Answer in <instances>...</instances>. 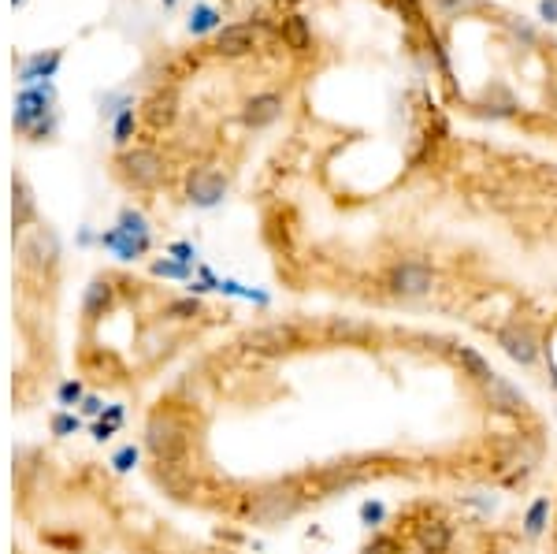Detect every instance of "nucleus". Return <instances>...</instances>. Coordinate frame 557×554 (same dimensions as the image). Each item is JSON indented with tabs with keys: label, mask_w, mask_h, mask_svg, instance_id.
I'll return each mask as SVG.
<instances>
[{
	"label": "nucleus",
	"mask_w": 557,
	"mask_h": 554,
	"mask_svg": "<svg viewBox=\"0 0 557 554\" xmlns=\"http://www.w3.org/2000/svg\"><path fill=\"white\" fill-rule=\"evenodd\" d=\"M305 488H301L298 476H283V480H268V484H260L246 502V521L257 528H283L286 521H294V517L305 510Z\"/></svg>",
	"instance_id": "f257e3e1"
},
{
	"label": "nucleus",
	"mask_w": 557,
	"mask_h": 554,
	"mask_svg": "<svg viewBox=\"0 0 557 554\" xmlns=\"http://www.w3.org/2000/svg\"><path fill=\"white\" fill-rule=\"evenodd\" d=\"M145 450L156 465H179L190 454V428L175 409H153V417L145 421Z\"/></svg>",
	"instance_id": "f03ea898"
},
{
	"label": "nucleus",
	"mask_w": 557,
	"mask_h": 554,
	"mask_svg": "<svg viewBox=\"0 0 557 554\" xmlns=\"http://www.w3.org/2000/svg\"><path fill=\"white\" fill-rule=\"evenodd\" d=\"M242 346H246V354H253V357H290L305 346V339H301V331L294 328V324L275 320V324H260V328L246 331V335H242Z\"/></svg>",
	"instance_id": "7ed1b4c3"
},
{
	"label": "nucleus",
	"mask_w": 557,
	"mask_h": 554,
	"mask_svg": "<svg viewBox=\"0 0 557 554\" xmlns=\"http://www.w3.org/2000/svg\"><path fill=\"white\" fill-rule=\"evenodd\" d=\"M387 291L402 302H413V298H424V294L435 291V268L424 261H398L390 264L387 272Z\"/></svg>",
	"instance_id": "20e7f679"
},
{
	"label": "nucleus",
	"mask_w": 557,
	"mask_h": 554,
	"mask_svg": "<svg viewBox=\"0 0 557 554\" xmlns=\"http://www.w3.org/2000/svg\"><path fill=\"white\" fill-rule=\"evenodd\" d=\"M498 346L506 350L509 361H517L520 369H532L539 354H543V346H539V331L528 324V320H509L498 328Z\"/></svg>",
	"instance_id": "39448f33"
},
{
	"label": "nucleus",
	"mask_w": 557,
	"mask_h": 554,
	"mask_svg": "<svg viewBox=\"0 0 557 554\" xmlns=\"http://www.w3.org/2000/svg\"><path fill=\"white\" fill-rule=\"evenodd\" d=\"M119 172H123V179H127L130 186H138V190H153L164 175H168V168H164V157L156 153V149H130V153H123L119 157Z\"/></svg>",
	"instance_id": "423d86ee"
},
{
	"label": "nucleus",
	"mask_w": 557,
	"mask_h": 554,
	"mask_svg": "<svg viewBox=\"0 0 557 554\" xmlns=\"http://www.w3.org/2000/svg\"><path fill=\"white\" fill-rule=\"evenodd\" d=\"M483 402L491 413H502V417H524L528 413V398L520 395V387L509 383L506 376H498V372L483 383Z\"/></svg>",
	"instance_id": "0eeeda50"
},
{
	"label": "nucleus",
	"mask_w": 557,
	"mask_h": 554,
	"mask_svg": "<svg viewBox=\"0 0 557 554\" xmlns=\"http://www.w3.org/2000/svg\"><path fill=\"white\" fill-rule=\"evenodd\" d=\"M19 257L30 268H52L60 257V238L45 227H26L23 238H19Z\"/></svg>",
	"instance_id": "6e6552de"
},
{
	"label": "nucleus",
	"mask_w": 557,
	"mask_h": 554,
	"mask_svg": "<svg viewBox=\"0 0 557 554\" xmlns=\"http://www.w3.org/2000/svg\"><path fill=\"white\" fill-rule=\"evenodd\" d=\"M413 547L420 554H450V547H454V525L446 517H424L413 532Z\"/></svg>",
	"instance_id": "1a4fd4ad"
},
{
	"label": "nucleus",
	"mask_w": 557,
	"mask_h": 554,
	"mask_svg": "<svg viewBox=\"0 0 557 554\" xmlns=\"http://www.w3.org/2000/svg\"><path fill=\"white\" fill-rule=\"evenodd\" d=\"M223 194H227V179L220 172H194L186 179V198L201 205V209H212V205H220Z\"/></svg>",
	"instance_id": "9d476101"
},
{
	"label": "nucleus",
	"mask_w": 557,
	"mask_h": 554,
	"mask_svg": "<svg viewBox=\"0 0 557 554\" xmlns=\"http://www.w3.org/2000/svg\"><path fill=\"white\" fill-rule=\"evenodd\" d=\"M327 339L342 346H364V343H376V328L353 317H335L327 324Z\"/></svg>",
	"instance_id": "9b49d317"
},
{
	"label": "nucleus",
	"mask_w": 557,
	"mask_h": 554,
	"mask_svg": "<svg viewBox=\"0 0 557 554\" xmlns=\"http://www.w3.org/2000/svg\"><path fill=\"white\" fill-rule=\"evenodd\" d=\"M257 45V30L249 23H234V27H223L220 38H216V53L220 56H246L253 53Z\"/></svg>",
	"instance_id": "f8f14e48"
},
{
	"label": "nucleus",
	"mask_w": 557,
	"mask_h": 554,
	"mask_svg": "<svg viewBox=\"0 0 557 554\" xmlns=\"http://www.w3.org/2000/svg\"><path fill=\"white\" fill-rule=\"evenodd\" d=\"M279 112H283V97H279V93H257V97H249L246 101L242 119H246L249 127H268V123L279 119Z\"/></svg>",
	"instance_id": "ddd939ff"
},
{
	"label": "nucleus",
	"mask_w": 557,
	"mask_h": 554,
	"mask_svg": "<svg viewBox=\"0 0 557 554\" xmlns=\"http://www.w3.org/2000/svg\"><path fill=\"white\" fill-rule=\"evenodd\" d=\"M454 361H457V369H461V376H468L472 383H487L494 376V369H491V361L476 350V346H457L454 350Z\"/></svg>",
	"instance_id": "4468645a"
},
{
	"label": "nucleus",
	"mask_w": 557,
	"mask_h": 554,
	"mask_svg": "<svg viewBox=\"0 0 557 554\" xmlns=\"http://www.w3.org/2000/svg\"><path fill=\"white\" fill-rule=\"evenodd\" d=\"M112 283L108 279H93L90 287H86V298H82V313H86V320H101L108 309H112Z\"/></svg>",
	"instance_id": "2eb2a0df"
},
{
	"label": "nucleus",
	"mask_w": 557,
	"mask_h": 554,
	"mask_svg": "<svg viewBox=\"0 0 557 554\" xmlns=\"http://www.w3.org/2000/svg\"><path fill=\"white\" fill-rule=\"evenodd\" d=\"M108 250H116L123 261H134V257H142L145 250H149V235H127V231H112V235L101 238Z\"/></svg>",
	"instance_id": "dca6fc26"
},
{
	"label": "nucleus",
	"mask_w": 557,
	"mask_h": 554,
	"mask_svg": "<svg viewBox=\"0 0 557 554\" xmlns=\"http://www.w3.org/2000/svg\"><path fill=\"white\" fill-rule=\"evenodd\" d=\"M12 220H15V231L23 235L26 227L34 224V194H30V186H26L23 175H15V205H12Z\"/></svg>",
	"instance_id": "f3484780"
},
{
	"label": "nucleus",
	"mask_w": 557,
	"mask_h": 554,
	"mask_svg": "<svg viewBox=\"0 0 557 554\" xmlns=\"http://www.w3.org/2000/svg\"><path fill=\"white\" fill-rule=\"evenodd\" d=\"M550 514H554V502L539 495V499L528 506V514H524V536L528 540H539L546 528H550Z\"/></svg>",
	"instance_id": "a211bd4d"
},
{
	"label": "nucleus",
	"mask_w": 557,
	"mask_h": 554,
	"mask_svg": "<svg viewBox=\"0 0 557 554\" xmlns=\"http://www.w3.org/2000/svg\"><path fill=\"white\" fill-rule=\"evenodd\" d=\"M45 108H49L45 93H41V90H26L23 97H19V112H15V123H19V127L26 131V127H30L34 119L45 116Z\"/></svg>",
	"instance_id": "6ab92c4d"
},
{
	"label": "nucleus",
	"mask_w": 557,
	"mask_h": 554,
	"mask_svg": "<svg viewBox=\"0 0 557 554\" xmlns=\"http://www.w3.org/2000/svg\"><path fill=\"white\" fill-rule=\"evenodd\" d=\"M145 119L153 123V127H168L171 119H175V93H156L149 97V105H145Z\"/></svg>",
	"instance_id": "aec40b11"
},
{
	"label": "nucleus",
	"mask_w": 557,
	"mask_h": 554,
	"mask_svg": "<svg viewBox=\"0 0 557 554\" xmlns=\"http://www.w3.org/2000/svg\"><path fill=\"white\" fill-rule=\"evenodd\" d=\"M283 41L290 45V49H298V53H305V49L312 45L309 23H305L301 15H290V19H283Z\"/></svg>",
	"instance_id": "412c9836"
},
{
	"label": "nucleus",
	"mask_w": 557,
	"mask_h": 554,
	"mask_svg": "<svg viewBox=\"0 0 557 554\" xmlns=\"http://www.w3.org/2000/svg\"><path fill=\"white\" fill-rule=\"evenodd\" d=\"M56 64H60V56L49 53V56H34L30 64L23 67V79L26 82H34V79H49L52 71H56Z\"/></svg>",
	"instance_id": "4be33fe9"
},
{
	"label": "nucleus",
	"mask_w": 557,
	"mask_h": 554,
	"mask_svg": "<svg viewBox=\"0 0 557 554\" xmlns=\"http://www.w3.org/2000/svg\"><path fill=\"white\" fill-rule=\"evenodd\" d=\"M435 8L450 19H461V15H472L483 8V0H435Z\"/></svg>",
	"instance_id": "5701e85b"
},
{
	"label": "nucleus",
	"mask_w": 557,
	"mask_h": 554,
	"mask_svg": "<svg viewBox=\"0 0 557 554\" xmlns=\"http://www.w3.org/2000/svg\"><path fill=\"white\" fill-rule=\"evenodd\" d=\"M361 554H402V543L394 540L390 532H376V536L361 547Z\"/></svg>",
	"instance_id": "b1692460"
},
{
	"label": "nucleus",
	"mask_w": 557,
	"mask_h": 554,
	"mask_svg": "<svg viewBox=\"0 0 557 554\" xmlns=\"http://www.w3.org/2000/svg\"><path fill=\"white\" fill-rule=\"evenodd\" d=\"M201 313V302L197 298H182V302H171L168 309H164V317H171V320H190V317H197Z\"/></svg>",
	"instance_id": "393cba45"
},
{
	"label": "nucleus",
	"mask_w": 557,
	"mask_h": 554,
	"mask_svg": "<svg viewBox=\"0 0 557 554\" xmlns=\"http://www.w3.org/2000/svg\"><path fill=\"white\" fill-rule=\"evenodd\" d=\"M216 23H220L216 8H194V15H190V30H194V34H205V30H212Z\"/></svg>",
	"instance_id": "a878e982"
},
{
	"label": "nucleus",
	"mask_w": 557,
	"mask_h": 554,
	"mask_svg": "<svg viewBox=\"0 0 557 554\" xmlns=\"http://www.w3.org/2000/svg\"><path fill=\"white\" fill-rule=\"evenodd\" d=\"M383 517H387V506H383V502H364V506H361V521H364L368 528L379 525Z\"/></svg>",
	"instance_id": "bb28decb"
},
{
	"label": "nucleus",
	"mask_w": 557,
	"mask_h": 554,
	"mask_svg": "<svg viewBox=\"0 0 557 554\" xmlns=\"http://www.w3.org/2000/svg\"><path fill=\"white\" fill-rule=\"evenodd\" d=\"M130 131H134V112L123 108L116 116V142H130Z\"/></svg>",
	"instance_id": "cd10ccee"
},
{
	"label": "nucleus",
	"mask_w": 557,
	"mask_h": 554,
	"mask_svg": "<svg viewBox=\"0 0 557 554\" xmlns=\"http://www.w3.org/2000/svg\"><path fill=\"white\" fill-rule=\"evenodd\" d=\"M138 465V447H123L116 454V469L119 473H127V469H134Z\"/></svg>",
	"instance_id": "c85d7f7f"
},
{
	"label": "nucleus",
	"mask_w": 557,
	"mask_h": 554,
	"mask_svg": "<svg viewBox=\"0 0 557 554\" xmlns=\"http://www.w3.org/2000/svg\"><path fill=\"white\" fill-rule=\"evenodd\" d=\"M75 428H78V421H75V417H64V413L52 421V432H56V436H71Z\"/></svg>",
	"instance_id": "c756f323"
},
{
	"label": "nucleus",
	"mask_w": 557,
	"mask_h": 554,
	"mask_svg": "<svg viewBox=\"0 0 557 554\" xmlns=\"http://www.w3.org/2000/svg\"><path fill=\"white\" fill-rule=\"evenodd\" d=\"M156 276H186V264H168V261H156L153 264Z\"/></svg>",
	"instance_id": "7c9ffc66"
},
{
	"label": "nucleus",
	"mask_w": 557,
	"mask_h": 554,
	"mask_svg": "<svg viewBox=\"0 0 557 554\" xmlns=\"http://www.w3.org/2000/svg\"><path fill=\"white\" fill-rule=\"evenodd\" d=\"M60 398H64V406H71V402H78V398H82V383H78V380L64 383V387H60Z\"/></svg>",
	"instance_id": "2f4dec72"
},
{
	"label": "nucleus",
	"mask_w": 557,
	"mask_h": 554,
	"mask_svg": "<svg viewBox=\"0 0 557 554\" xmlns=\"http://www.w3.org/2000/svg\"><path fill=\"white\" fill-rule=\"evenodd\" d=\"M539 15H543L546 23H557V0H543V4H539Z\"/></svg>",
	"instance_id": "473e14b6"
},
{
	"label": "nucleus",
	"mask_w": 557,
	"mask_h": 554,
	"mask_svg": "<svg viewBox=\"0 0 557 554\" xmlns=\"http://www.w3.org/2000/svg\"><path fill=\"white\" fill-rule=\"evenodd\" d=\"M171 253H175V257H179L182 264L194 261V246H186V242H175V246H171Z\"/></svg>",
	"instance_id": "72a5a7b5"
},
{
	"label": "nucleus",
	"mask_w": 557,
	"mask_h": 554,
	"mask_svg": "<svg viewBox=\"0 0 557 554\" xmlns=\"http://www.w3.org/2000/svg\"><path fill=\"white\" fill-rule=\"evenodd\" d=\"M398 4L405 8V15H409V19H420V4H416V0H398Z\"/></svg>",
	"instance_id": "f704fd0d"
},
{
	"label": "nucleus",
	"mask_w": 557,
	"mask_h": 554,
	"mask_svg": "<svg viewBox=\"0 0 557 554\" xmlns=\"http://www.w3.org/2000/svg\"><path fill=\"white\" fill-rule=\"evenodd\" d=\"M82 406H86V413H97V409H101V402H97V398H86Z\"/></svg>",
	"instance_id": "c9c22d12"
},
{
	"label": "nucleus",
	"mask_w": 557,
	"mask_h": 554,
	"mask_svg": "<svg viewBox=\"0 0 557 554\" xmlns=\"http://www.w3.org/2000/svg\"><path fill=\"white\" fill-rule=\"evenodd\" d=\"M550 554H557V532H554V543H550Z\"/></svg>",
	"instance_id": "e433bc0d"
},
{
	"label": "nucleus",
	"mask_w": 557,
	"mask_h": 554,
	"mask_svg": "<svg viewBox=\"0 0 557 554\" xmlns=\"http://www.w3.org/2000/svg\"><path fill=\"white\" fill-rule=\"evenodd\" d=\"M494 554H513V551H494Z\"/></svg>",
	"instance_id": "4c0bfd02"
},
{
	"label": "nucleus",
	"mask_w": 557,
	"mask_h": 554,
	"mask_svg": "<svg viewBox=\"0 0 557 554\" xmlns=\"http://www.w3.org/2000/svg\"><path fill=\"white\" fill-rule=\"evenodd\" d=\"M164 4H171V0H164Z\"/></svg>",
	"instance_id": "58836bf2"
}]
</instances>
